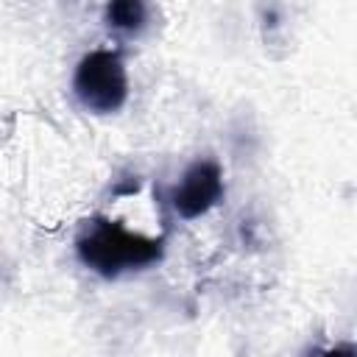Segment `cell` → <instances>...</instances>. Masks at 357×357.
<instances>
[{
	"mask_svg": "<svg viewBox=\"0 0 357 357\" xmlns=\"http://www.w3.org/2000/svg\"><path fill=\"white\" fill-rule=\"evenodd\" d=\"M148 8L145 0H109L106 3V22L117 31H139L145 25Z\"/></svg>",
	"mask_w": 357,
	"mask_h": 357,
	"instance_id": "cell-4",
	"label": "cell"
},
{
	"mask_svg": "<svg viewBox=\"0 0 357 357\" xmlns=\"http://www.w3.org/2000/svg\"><path fill=\"white\" fill-rule=\"evenodd\" d=\"M75 251H78V259L89 271L106 279H114L123 271H137V268H145L162 259L165 240L134 234L117 220L92 218L75 237Z\"/></svg>",
	"mask_w": 357,
	"mask_h": 357,
	"instance_id": "cell-1",
	"label": "cell"
},
{
	"mask_svg": "<svg viewBox=\"0 0 357 357\" xmlns=\"http://www.w3.org/2000/svg\"><path fill=\"white\" fill-rule=\"evenodd\" d=\"M73 89L81 106L95 114H112L123 109L128 98V75L123 59L114 50L86 53L75 67Z\"/></svg>",
	"mask_w": 357,
	"mask_h": 357,
	"instance_id": "cell-2",
	"label": "cell"
},
{
	"mask_svg": "<svg viewBox=\"0 0 357 357\" xmlns=\"http://www.w3.org/2000/svg\"><path fill=\"white\" fill-rule=\"evenodd\" d=\"M223 195V173L218 167V162H195L181 184L173 190V209L184 218V220H192V218H201L204 212H209Z\"/></svg>",
	"mask_w": 357,
	"mask_h": 357,
	"instance_id": "cell-3",
	"label": "cell"
}]
</instances>
